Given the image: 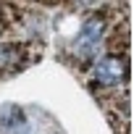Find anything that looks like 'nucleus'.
I'll use <instances>...</instances> for the list:
<instances>
[{
  "mask_svg": "<svg viewBox=\"0 0 134 134\" xmlns=\"http://www.w3.org/2000/svg\"><path fill=\"white\" fill-rule=\"evenodd\" d=\"M103 21L100 19H90L84 26H82V32H79V37H76V42H74V50L79 53V55H90L95 47H97V42L103 40Z\"/></svg>",
  "mask_w": 134,
  "mask_h": 134,
  "instance_id": "f257e3e1",
  "label": "nucleus"
},
{
  "mask_svg": "<svg viewBox=\"0 0 134 134\" xmlns=\"http://www.w3.org/2000/svg\"><path fill=\"white\" fill-rule=\"evenodd\" d=\"M124 71H126V66H124V60H121V58L105 55V58H100V60H97V66H95V79H97L100 84L110 87V84H116V82H121V79H124Z\"/></svg>",
  "mask_w": 134,
  "mask_h": 134,
  "instance_id": "f03ea898",
  "label": "nucleus"
}]
</instances>
